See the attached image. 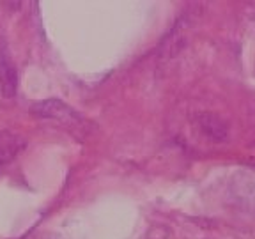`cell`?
Instances as JSON below:
<instances>
[{"instance_id":"cell-1","label":"cell","mask_w":255,"mask_h":239,"mask_svg":"<svg viewBox=\"0 0 255 239\" xmlns=\"http://www.w3.org/2000/svg\"><path fill=\"white\" fill-rule=\"evenodd\" d=\"M18 87V75L12 64L11 57L5 52L0 53V96L2 98H12Z\"/></svg>"},{"instance_id":"cell-2","label":"cell","mask_w":255,"mask_h":239,"mask_svg":"<svg viewBox=\"0 0 255 239\" xmlns=\"http://www.w3.org/2000/svg\"><path fill=\"white\" fill-rule=\"evenodd\" d=\"M32 114H36V116H39V117H46V119H59V120L76 117L71 108L66 107L62 101H55V100L41 101V103L34 105V107H32Z\"/></svg>"},{"instance_id":"cell-3","label":"cell","mask_w":255,"mask_h":239,"mask_svg":"<svg viewBox=\"0 0 255 239\" xmlns=\"http://www.w3.org/2000/svg\"><path fill=\"white\" fill-rule=\"evenodd\" d=\"M25 147L23 138L11 131H0V168L20 154Z\"/></svg>"}]
</instances>
